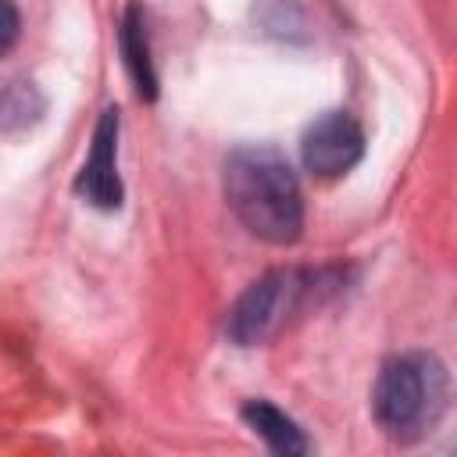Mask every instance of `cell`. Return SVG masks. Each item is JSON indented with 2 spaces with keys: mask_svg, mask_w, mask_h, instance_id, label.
<instances>
[{
  "mask_svg": "<svg viewBox=\"0 0 457 457\" xmlns=\"http://www.w3.org/2000/svg\"><path fill=\"white\" fill-rule=\"evenodd\" d=\"M453 450H457V446H453Z\"/></svg>",
  "mask_w": 457,
  "mask_h": 457,
  "instance_id": "9",
  "label": "cell"
},
{
  "mask_svg": "<svg viewBox=\"0 0 457 457\" xmlns=\"http://www.w3.org/2000/svg\"><path fill=\"white\" fill-rule=\"evenodd\" d=\"M325 271H268L228 311L225 332L239 346H257L275 336L321 289Z\"/></svg>",
  "mask_w": 457,
  "mask_h": 457,
  "instance_id": "3",
  "label": "cell"
},
{
  "mask_svg": "<svg viewBox=\"0 0 457 457\" xmlns=\"http://www.w3.org/2000/svg\"><path fill=\"white\" fill-rule=\"evenodd\" d=\"M300 157L314 179H339L364 157V129L346 111H325L303 129Z\"/></svg>",
  "mask_w": 457,
  "mask_h": 457,
  "instance_id": "4",
  "label": "cell"
},
{
  "mask_svg": "<svg viewBox=\"0 0 457 457\" xmlns=\"http://www.w3.org/2000/svg\"><path fill=\"white\" fill-rule=\"evenodd\" d=\"M118 46H121V57H125V68L136 82V93L154 100L157 96V75H154V61H150V43H146V21H143V11L132 4L125 14H121V29H118Z\"/></svg>",
  "mask_w": 457,
  "mask_h": 457,
  "instance_id": "7",
  "label": "cell"
},
{
  "mask_svg": "<svg viewBox=\"0 0 457 457\" xmlns=\"http://www.w3.org/2000/svg\"><path fill=\"white\" fill-rule=\"evenodd\" d=\"M221 189L239 225L275 246H289L303 232V196L289 161L275 146H236L225 157Z\"/></svg>",
  "mask_w": 457,
  "mask_h": 457,
  "instance_id": "1",
  "label": "cell"
},
{
  "mask_svg": "<svg viewBox=\"0 0 457 457\" xmlns=\"http://www.w3.org/2000/svg\"><path fill=\"white\" fill-rule=\"evenodd\" d=\"M4 39H0V50H11L14 39H18V11H14V0H4Z\"/></svg>",
  "mask_w": 457,
  "mask_h": 457,
  "instance_id": "8",
  "label": "cell"
},
{
  "mask_svg": "<svg viewBox=\"0 0 457 457\" xmlns=\"http://www.w3.org/2000/svg\"><path fill=\"white\" fill-rule=\"evenodd\" d=\"M75 189L104 211L121 207V179H118V107H107L93 132V150L75 179Z\"/></svg>",
  "mask_w": 457,
  "mask_h": 457,
  "instance_id": "5",
  "label": "cell"
},
{
  "mask_svg": "<svg viewBox=\"0 0 457 457\" xmlns=\"http://www.w3.org/2000/svg\"><path fill=\"white\" fill-rule=\"evenodd\" d=\"M243 421L268 443L271 453L300 457V453L311 450L303 428H300L289 414H282L275 403H268V400H246V403H243Z\"/></svg>",
  "mask_w": 457,
  "mask_h": 457,
  "instance_id": "6",
  "label": "cell"
},
{
  "mask_svg": "<svg viewBox=\"0 0 457 457\" xmlns=\"http://www.w3.org/2000/svg\"><path fill=\"white\" fill-rule=\"evenodd\" d=\"M446 407V368L432 353H396L378 368L371 414L393 439L425 436Z\"/></svg>",
  "mask_w": 457,
  "mask_h": 457,
  "instance_id": "2",
  "label": "cell"
}]
</instances>
